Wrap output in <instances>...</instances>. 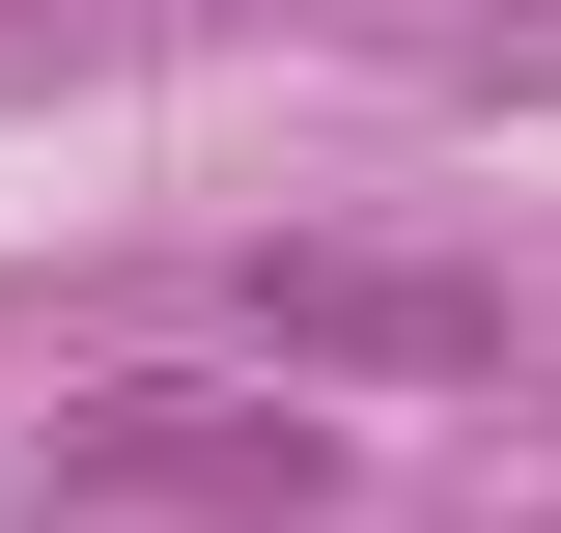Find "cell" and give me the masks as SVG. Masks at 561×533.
<instances>
[{
	"instance_id": "2",
	"label": "cell",
	"mask_w": 561,
	"mask_h": 533,
	"mask_svg": "<svg viewBox=\"0 0 561 533\" xmlns=\"http://www.w3.org/2000/svg\"><path fill=\"white\" fill-rule=\"evenodd\" d=\"M84 477H113V506H337V421H253V394H84Z\"/></svg>"
},
{
	"instance_id": "1",
	"label": "cell",
	"mask_w": 561,
	"mask_h": 533,
	"mask_svg": "<svg viewBox=\"0 0 561 533\" xmlns=\"http://www.w3.org/2000/svg\"><path fill=\"white\" fill-rule=\"evenodd\" d=\"M253 337L280 365H365V394H449V365H505V281L478 253H280Z\"/></svg>"
}]
</instances>
